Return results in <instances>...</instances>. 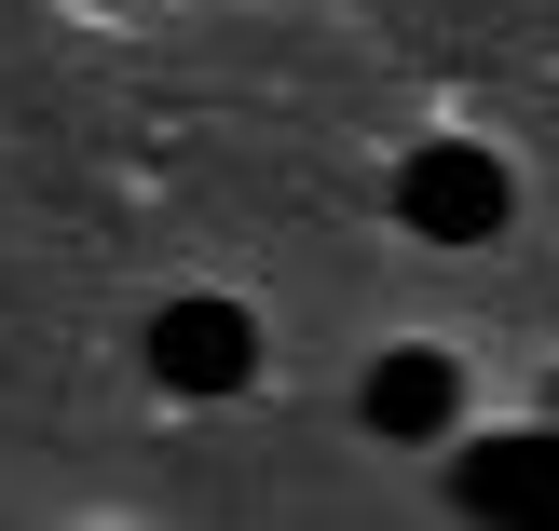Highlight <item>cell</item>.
<instances>
[{"mask_svg": "<svg viewBox=\"0 0 559 531\" xmlns=\"http://www.w3.org/2000/svg\"><path fill=\"white\" fill-rule=\"evenodd\" d=\"M151 382H164V396H246V382H260V327H246L233 300H164Z\"/></svg>", "mask_w": 559, "mask_h": 531, "instance_id": "7a4b0ae2", "label": "cell"}, {"mask_svg": "<svg viewBox=\"0 0 559 531\" xmlns=\"http://www.w3.org/2000/svg\"><path fill=\"white\" fill-rule=\"evenodd\" d=\"M451 409H464L451 354H382V369H369V423L382 436H451Z\"/></svg>", "mask_w": 559, "mask_h": 531, "instance_id": "3957f363", "label": "cell"}, {"mask_svg": "<svg viewBox=\"0 0 559 531\" xmlns=\"http://www.w3.org/2000/svg\"><path fill=\"white\" fill-rule=\"evenodd\" d=\"M464 505L546 518V505H559V436H491V450H464Z\"/></svg>", "mask_w": 559, "mask_h": 531, "instance_id": "277c9868", "label": "cell"}, {"mask_svg": "<svg viewBox=\"0 0 559 531\" xmlns=\"http://www.w3.org/2000/svg\"><path fill=\"white\" fill-rule=\"evenodd\" d=\"M506 205H519V191H506V164H491L478 136H424V150L396 164V218H409L424 245H491Z\"/></svg>", "mask_w": 559, "mask_h": 531, "instance_id": "6da1fadb", "label": "cell"}]
</instances>
